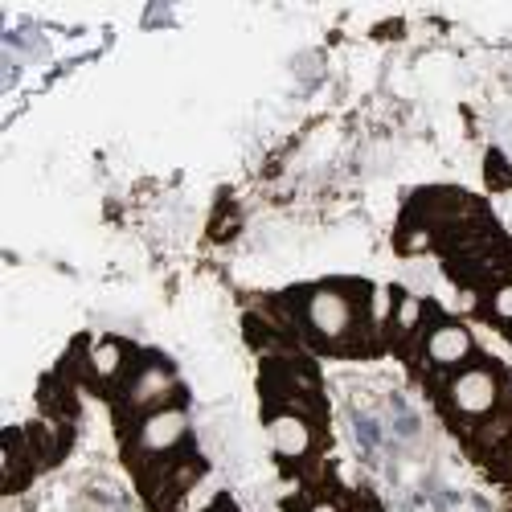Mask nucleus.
Returning a JSON list of instances; mask_svg holds the SVG:
<instances>
[{
  "instance_id": "nucleus-7",
  "label": "nucleus",
  "mask_w": 512,
  "mask_h": 512,
  "mask_svg": "<svg viewBox=\"0 0 512 512\" xmlns=\"http://www.w3.org/2000/svg\"><path fill=\"white\" fill-rule=\"evenodd\" d=\"M123 353H127V349L119 345V340H99L95 353H91V373H95V381H115V377H123V373H127Z\"/></svg>"
},
{
  "instance_id": "nucleus-8",
  "label": "nucleus",
  "mask_w": 512,
  "mask_h": 512,
  "mask_svg": "<svg viewBox=\"0 0 512 512\" xmlns=\"http://www.w3.org/2000/svg\"><path fill=\"white\" fill-rule=\"evenodd\" d=\"M484 316L500 328H512V279H500L492 291H488V308Z\"/></svg>"
},
{
  "instance_id": "nucleus-9",
  "label": "nucleus",
  "mask_w": 512,
  "mask_h": 512,
  "mask_svg": "<svg viewBox=\"0 0 512 512\" xmlns=\"http://www.w3.org/2000/svg\"><path fill=\"white\" fill-rule=\"evenodd\" d=\"M304 512H349V500H340V492H308Z\"/></svg>"
},
{
  "instance_id": "nucleus-10",
  "label": "nucleus",
  "mask_w": 512,
  "mask_h": 512,
  "mask_svg": "<svg viewBox=\"0 0 512 512\" xmlns=\"http://www.w3.org/2000/svg\"><path fill=\"white\" fill-rule=\"evenodd\" d=\"M349 512H381V508L369 496H357V500H349Z\"/></svg>"
},
{
  "instance_id": "nucleus-11",
  "label": "nucleus",
  "mask_w": 512,
  "mask_h": 512,
  "mask_svg": "<svg viewBox=\"0 0 512 512\" xmlns=\"http://www.w3.org/2000/svg\"><path fill=\"white\" fill-rule=\"evenodd\" d=\"M508 512H512V508H508Z\"/></svg>"
},
{
  "instance_id": "nucleus-1",
  "label": "nucleus",
  "mask_w": 512,
  "mask_h": 512,
  "mask_svg": "<svg viewBox=\"0 0 512 512\" xmlns=\"http://www.w3.org/2000/svg\"><path fill=\"white\" fill-rule=\"evenodd\" d=\"M369 283L340 279V283H316L308 291H295V328L308 336V345L336 357H373L381 345H373V320H369Z\"/></svg>"
},
{
  "instance_id": "nucleus-2",
  "label": "nucleus",
  "mask_w": 512,
  "mask_h": 512,
  "mask_svg": "<svg viewBox=\"0 0 512 512\" xmlns=\"http://www.w3.org/2000/svg\"><path fill=\"white\" fill-rule=\"evenodd\" d=\"M435 402L443 418L455 426L459 435H467L476 422H484L500 402H504V373L496 361L476 357L472 365L455 369L443 386L435 390Z\"/></svg>"
},
{
  "instance_id": "nucleus-4",
  "label": "nucleus",
  "mask_w": 512,
  "mask_h": 512,
  "mask_svg": "<svg viewBox=\"0 0 512 512\" xmlns=\"http://www.w3.org/2000/svg\"><path fill=\"white\" fill-rule=\"evenodd\" d=\"M418 361L426 365V369H435V373H455V369H463L467 365V357H476V336L467 332L459 320H435V328H422L418 332ZM410 353V349H406ZM414 361V365H418Z\"/></svg>"
},
{
  "instance_id": "nucleus-5",
  "label": "nucleus",
  "mask_w": 512,
  "mask_h": 512,
  "mask_svg": "<svg viewBox=\"0 0 512 512\" xmlns=\"http://www.w3.org/2000/svg\"><path fill=\"white\" fill-rule=\"evenodd\" d=\"M267 439L283 463H316L324 447V426L300 410H267Z\"/></svg>"
},
{
  "instance_id": "nucleus-6",
  "label": "nucleus",
  "mask_w": 512,
  "mask_h": 512,
  "mask_svg": "<svg viewBox=\"0 0 512 512\" xmlns=\"http://www.w3.org/2000/svg\"><path fill=\"white\" fill-rule=\"evenodd\" d=\"M127 386H123V402H119V418L132 410V414H152V410H164L173 406L168 398H173L177 390V373L168 369L164 361H148L144 369H127Z\"/></svg>"
},
{
  "instance_id": "nucleus-3",
  "label": "nucleus",
  "mask_w": 512,
  "mask_h": 512,
  "mask_svg": "<svg viewBox=\"0 0 512 512\" xmlns=\"http://www.w3.org/2000/svg\"><path fill=\"white\" fill-rule=\"evenodd\" d=\"M177 447H189V414L185 406H164L152 410L136 422V435H132V451H127V463H148V459H164L173 455Z\"/></svg>"
}]
</instances>
